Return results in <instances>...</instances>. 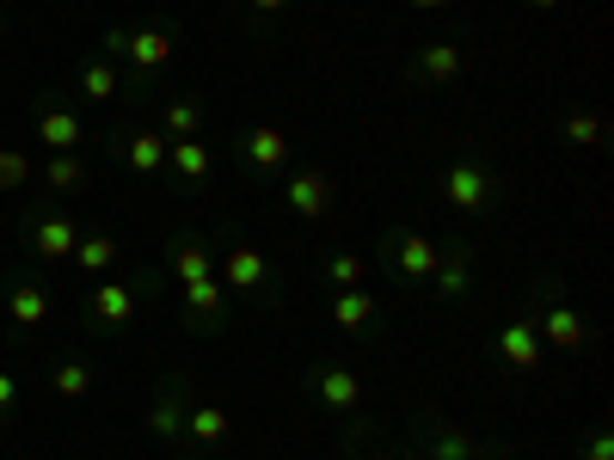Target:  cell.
Masks as SVG:
<instances>
[{
  "mask_svg": "<svg viewBox=\"0 0 614 460\" xmlns=\"http://www.w3.org/2000/svg\"><path fill=\"white\" fill-rule=\"evenodd\" d=\"M442 197L461 215H480L485 203H492V172H485L480 160H461V166H449V178H442Z\"/></svg>",
  "mask_w": 614,
  "mask_h": 460,
  "instance_id": "1",
  "label": "cell"
},
{
  "mask_svg": "<svg viewBox=\"0 0 614 460\" xmlns=\"http://www.w3.org/2000/svg\"><path fill=\"white\" fill-rule=\"evenodd\" d=\"M105 43L130 68H166L173 62V38H166V31H105Z\"/></svg>",
  "mask_w": 614,
  "mask_h": 460,
  "instance_id": "2",
  "label": "cell"
},
{
  "mask_svg": "<svg viewBox=\"0 0 614 460\" xmlns=\"http://www.w3.org/2000/svg\"><path fill=\"white\" fill-rule=\"evenodd\" d=\"M25 239H31V252H38V258H68V252L81 246V227L68 222V215H38Z\"/></svg>",
  "mask_w": 614,
  "mask_h": 460,
  "instance_id": "3",
  "label": "cell"
},
{
  "mask_svg": "<svg viewBox=\"0 0 614 460\" xmlns=\"http://www.w3.org/2000/svg\"><path fill=\"white\" fill-rule=\"evenodd\" d=\"M38 142H43V147H55V154H74V147L86 142V123L74 117V111L55 105V111H43V117H38Z\"/></svg>",
  "mask_w": 614,
  "mask_h": 460,
  "instance_id": "4",
  "label": "cell"
},
{
  "mask_svg": "<svg viewBox=\"0 0 614 460\" xmlns=\"http://www.w3.org/2000/svg\"><path fill=\"white\" fill-rule=\"evenodd\" d=\"M289 209L307 215V222H320V215L332 209V184H326L320 172H295L289 178Z\"/></svg>",
  "mask_w": 614,
  "mask_h": 460,
  "instance_id": "5",
  "label": "cell"
},
{
  "mask_svg": "<svg viewBox=\"0 0 614 460\" xmlns=\"http://www.w3.org/2000/svg\"><path fill=\"white\" fill-rule=\"evenodd\" d=\"M498 350H504L510 368H534V362H541V331H534V319H510V326L498 331Z\"/></svg>",
  "mask_w": 614,
  "mask_h": 460,
  "instance_id": "6",
  "label": "cell"
},
{
  "mask_svg": "<svg viewBox=\"0 0 614 460\" xmlns=\"http://www.w3.org/2000/svg\"><path fill=\"white\" fill-rule=\"evenodd\" d=\"M437 264H442V252H437V239H430V234H400V270L412 276V283H430Z\"/></svg>",
  "mask_w": 614,
  "mask_h": 460,
  "instance_id": "7",
  "label": "cell"
},
{
  "mask_svg": "<svg viewBox=\"0 0 614 460\" xmlns=\"http://www.w3.org/2000/svg\"><path fill=\"white\" fill-rule=\"evenodd\" d=\"M222 276L234 283V289H265V252L258 246H227Z\"/></svg>",
  "mask_w": 614,
  "mask_h": 460,
  "instance_id": "8",
  "label": "cell"
},
{
  "mask_svg": "<svg viewBox=\"0 0 614 460\" xmlns=\"http://www.w3.org/2000/svg\"><path fill=\"white\" fill-rule=\"evenodd\" d=\"M369 319H375V295L362 289V283H357V289H338L332 295V326L338 331H362Z\"/></svg>",
  "mask_w": 614,
  "mask_h": 460,
  "instance_id": "9",
  "label": "cell"
},
{
  "mask_svg": "<svg viewBox=\"0 0 614 460\" xmlns=\"http://www.w3.org/2000/svg\"><path fill=\"white\" fill-rule=\"evenodd\" d=\"M534 331H541L548 344H560V350H577V344L590 338V331H584V319H577V307H565V301L553 307L548 319H534Z\"/></svg>",
  "mask_w": 614,
  "mask_h": 460,
  "instance_id": "10",
  "label": "cell"
},
{
  "mask_svg": "<svg viewBox=\"0 0 614 460\" xmlns=\"http://www.w3.org/2000/svg\"><path fill=\"white\" fill-rule=\"evenodd\" d=\"M93 314H99V326H130L135 319V289H123V283H99Z\"/></svg>",
  "mask_w": 614,
  "mask_h": 460,
  "instance_id": "11",
  "label": "cell"
},
{
  "mask_svg": "<svg viewBox=\"0 0 614 460\" xmlns=\"http://www.w3.org/2000/svg\"><path fill=\"white\" fill-rule=\"evenodd\" d=\"M166 166H173L185 184H197V178H209V147H203L197 135H178V142L166 147Z\"/></svg>",
  "mask_w": 614,
  "mask_h": 460,
  "instance_id": "12",
  "label": "cell"
},
{
  "mask_svg": "<svg viewBox=\"0 0 614 460\" xmlns=\"http://www.w3.org/2000/svg\"><path fill=\"white\" fill-rule=\"evenodd\" d=\"M123 160H130L142 178H154V172L166 166V135H154V130H135L130 142H123Z\"/></svg>",
  "mask_w": 614,
  "mask_h": 460,
  "instance_id": "13",
  "label": "cell"
},
{
  "mask_svg": "<svg viewBox=\"0 0 614 460\" xmlns=\"http://www.w3.org/2000/svg\"><path fill=\"white\" fill-rule=\"evenodd\" d=\"M7 314H13V326H43V319H50V295H43L38 283H13Z\"/></svg>",
  "mask_w": 614,
  "mask_h": 460,
  "instance_id": "14",
  "label": "cell"
},
{
  "mask_svg": "<svg viewBox=\"0 0 614 460\" xmlns=\"http://www.w3.org/2000/svg\"><path fill=\"white\" fill-rule=\"evenodd\" d=\"M246 154H253V166L277 172L283 160H289V135H283V130H270V123H258V130L246 135Z\"/></svg>",
  "mask_w": 614,
  "mask_h": 460,
  "instance_id": "15",
  "label": "cell"
},
{
  "mask_svg": "<svg viewBox=\"0 0 614 460\" xmlns=\"http://www.w3.org/2000/svg\"><path fill=\"white\" fill-rule=\"evenodd\" d=\"M68 258L81 264L86 276H105L111 264H117V239H111V234H81V246L68 252Z\"/></svg>",
  "mask_w": 614,
  "mask_h": 460,
  "instance_id": "16",
  "label": "cell"
},
{
  "mask_svg": "<svg viewBox=\"0 0 614 460\" xmlns=\"http://www.w3.org/2000/svg\"><path fill=\"white\" fill-rule=\"evenodd\" d=\"M227 430H234V418H227L222 406H197L185 418V436L191 442H227Z\"/></svg>",
  "mask_w": 614,
  "mask_h": 460,
  "instance_id": "17",
  "label": "cell"
},
{
  "mask_svg": "<svg viewBox=\"0 0 614 460\" xmlns=\"http://www.w3.org/2000/svg\"><path fill=\"white\" fill-rule=\"evenodd\" d=\"M430 283H437V295H442V301H461V295H468V283H473V276H468V252H454V258H442Z\"/></svg>",
  "mask_w": 614,
  "mask_h": 460,
  "instance_id": "18",
  "label": "cell"
},
{
  "mask_svg": "<svg viewBox=\"0 0 614 460\" xmlns=\"http://www.w3.org/2000/svg\"><path fill=\"white\" fill-rule=\"evenodd\" d=\"M320 399L345 411V406H357V399H362V381L350 375V368H326V375H320Z\"/></svg>",
  "mask_w": 614,
  "mask_h": 460,
  "instance_id": "19",
  "label": "cell"
},
{
  "mask_svg": "<svg viewBox=\"0 0 614 460\" xmlns=\"http://www.w3.org/2000/svg\"><path fill=\"white\" fill-rule=\"evenodd\" d=\"M418 74H424V80H454V74H461V50H454V43H424Z\"/></svg>",
  "mask_w": 614,
  "mask_h": 460,
  "instance_id": "20",
  "label": "cell"
},
{
  "mask_svg": "<svg viewBox=\"0 0 614 460\" xmlns=\"http://www.w3.org/2000/svg\"><path fill=\"white\" fill-rule=\"evenodd\" d=\"M43 184H50V191H81V184H86V160L81 154H55L50 166H43Z\"/></svg>",
  "mask_w": 614,
  "mask_h": 460,
  "instance_id": "21",
  "label": "cell"
},
{
  "mask_svg": "<svg viewBox=\"0 0 614 460\" xmlns=\"http://www.w3.org/2000/svg\"><path fill=\"white\" fill-rule=\"evenodd\" d=\"M185 307L197 319H215V307H222V283L215 276H197V283H185Z\"/></svg>",
  "mask_w": 614,
  "mask_h": 460,
  "instance_id": "22",
  "label": "cell"
},
{
  "mask_svg": "<svg viewBox=\"0 0 614 460\" xmlns=\"http://www.w3.org/2000/svg\"><path fill=\"white\" fill-rule=\"evenodd\" d=\"M50 387H55L62 399H86V387H93V368H86V362H62V368L50 375Z\"/></svg>",
  "mask_w": 614,
  "mask_h": 460,
  "instance_id": "23",
  "label": "cell"
},
{
  "mask_svg": "<svg viewBox=\"0 0 614 460\" xmlns=\"http://www.w3.org/2000/svg\"><path fill=\"white\" fill-rule=\"evenodd\" d=\"M147 423H154V436H178V430H185V411H178V387H166L161 406H154V418H147Z\"/></svg>",
  "mask_w": 614,
  "mask_h": 460,
  "instance_id": "24",
  "label": "cell"
},
{
  "mask_svg": "<svg viewBox=\"0 0 614 460\" xmlns=\"http://www.w3.org/2000/svg\"><path fill=\"white\" fill-rule=\"evenodd\" d=\"M173 270H178V283H197V276H209V252L191 239V246H178L173 252Z\"/></svg>",
  "mask_w": 614,
  "mask_h": 460,
  "instance_id": "25",
  "label": "cell"
},
{
  "mask_svg": "<svg viewBox=\"0 0 614 460\" xmlns=\"http://www.w3.org/2000/svg\"><path fill=\"white\" fill-rule=\"evenodd\" d=\"M81 86H86V99H111V92H117V68H111V62H86Z\"/></svg>",
  "mask_w": 614,
  "mask_h": 460,
  "instance_id": "26",
  "label": "cell"
},
{
  "mask_svg": "<svg viewBox=\"0 0 614 460\" xmlns=\"http://www.w3.org/2000/svg\"><path fill=\"white\" fill-rule=\"evenodd\" d=\"M565 142L596 147L602 142V117H596V111H572V117H565Z\"/></svg>",
  "mask_w": 614,
  "mask_h": 460,
  "instance_id": "27",
  "label": "cell"
},
{
  "mask_svg": "<svg viewBox=\"0 0 614 460\" xmlns=\"http://www.w3.org/2000/svg\"><path fill=\"white\" fill-rule=\"evenodd\" d=\"M197 130H203V111L191 99H173L166 105V135H197Z\"/></svg>",
  "mask_w": 614,
  "mask_h": 460,
  "instance_id": "28",
  "label": "cell"
},
{
  "mask_svg": "<svg viewBox=\"0 0 614 460\" xmlns=\"http://www.w3.org/2000/svg\"><path fill=\"white\" fill-rule=\"evenodd\" d=\"M19 184H31V160L19 147H0V191H19Z\"/></svg>",
  "mask_w": 614,
  "mask_h": 460,
  "instance_id": "29",
  "label": "cell"
},
{
  "mask_svg": "<svg viewBox=\"0 0 614 460\" xmlns=\"http://www.w3.org/2000/svg\"><path fill=\"white\" fill-rule=\"evenodd\" d=\"M326 276H332L338 289H357V283H362V258H350V252H338V258L326 264Z\"/></svg>",
  "mask_w": 614,
  "mask_h": 460,
  "instance_id": "30",
  "label": "cell"
},
{
  "mask_svg": "<svg viewBox=\"0 0 614 460\" xmlns=\"http://www.w3.org/2000/svg\"><path fill=\"white\" fill-rule=\"evenodd\" d=\"M430 460H473V442H468V436H454V430H442L437 436V454H430Z\"/></svg>",
  "mask_w": 614,
  "mask_h": 460,
  "instance_id": "31",
  "label": "cell"
},
{
  "mask_svg": "<svg viewBox=\"0 0 614 460\" xmlns=\"http://www.w3.org/2000/svg\"><path fill=\"white\" fill-rule=\"evenodd\" d=\"M13 399H19V381L0 368V411H13Z\"/></svg>",
  "mask_w": 614,
  "mask_h": 460,
  "instance_id": "32",
  "label": "cell"
},
{
  "mask_svg": "<svg viewBox=\"0 0 614 460\" xmlns=\"http://www.w3.org/2000/svg\"><path fill=\"white\" fill-rule=\"evenodd\" d=\"M584 454H590V460H614V442H608V436H590Z\"/></svg>",
  "mask_w": 614,
  "mask_h": 460,
  "instance_id": "33",
  "label": "cell"
},
{
  "mask_svg": "<svg viewBox=\"0 0 614 460\" xmlns=\"http://www.w3.org/2000/svg\"><path fill=\"white\" fill-rule=\"evenodd\" d=\"M258 13H283V0H253Z\"/></svg>",
  "mask_w": 614,
  "mask_h": 460,
  "instance_id": "34",
  "label": "cell"
},
{
  "mask_svg": "<svg viewBox=\"0 0 614 460\" xmlns=\"http://www.w3.org/2000/svg\"><path fill=\"white\" fill-rule=\"evenodd\" d=\"M418 13H430V7H454V0H412Z\"/></svg>",
  "mask_w": 614,
  "mask_h": 460,
  "instance_id": "35",
  "label": "cell"
},
{
  "mask_svg": "<svg viewBox=\"0 0 614 460\" xmlns=\"http://www.w3.org/2000/svg\"><path fill=\"white\" fill-rule=\"evenodd\" d=\"M529 7H541V13H553V7H560V0H529Z\"/></svg>",
  "mask_w": 614,
  "mask_h": 460,
  "instance_id": "36",
  "label": "cell"
},
{
  "mask_svg": "<svg viewBox=\"0 0 614 460\" xmlns=\"http://www.w3.org/2000/svg\"><path fill=\"white\" fill-rule=\"evenodd\" d=\"M424 460H430V454H424Z\"/></svg>",
  "mask_w": 614,
  "mask_h": 460,
  "instance_id": "37",
  "label": "cell"
}]
</instances>
